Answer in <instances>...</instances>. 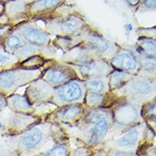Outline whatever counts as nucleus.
<instances>
[{
	"instance_id": "nucleus-22",
	"label": "nucleus",
	"mask_w": 156,
	"mask_h": 156,
	"mask_svg": "<svg viewBox=\"0 0 156 156\" xmlns=\"http://www.w3.org/2000/svg\"><path fill=\"white\" fill-rule=\"evenodd\" d=\"M141 115L146 121L155 122V100L154 98L146 101L141 106Z\"/></svg>"
},
{
	"instance_id": "nucleus-27",
	"label": "nucleus",
	"mask_w": 156,
	"mask_h": 156,
	"mask_svg": "<svg viewBox=\"0 0 156 156\" xmlns=\"http://www.w3.org/2000/svg\"><path fill=\"white\" fill-rule=\"evenodd\" d=\"M156 0H143L138 5L137 9L139 11H154Z\"/></svg>"
},
{
	"instance_id": "nucleus-21",
	"label": "nucleus",
	"mask_w": 156,
	"mask_h": 156,
	"mask_svg": "<svg viewBox=\"0 0 156 156\" xmlns=\"http://www.w3.org/2000/svg\"><path fill=\"white\" fill-rule=\"evenodd\" d=\"M107 100V96L105 94L100 93L86 92L84 97V103L89 108H99L103 106Z\"/></svg>"
},
{
	"instance_id": "nucleus-31",
	"label": "nucleus",
	"mask_w": 156,
	"mask_h": 156,
	"mask_svg": "<svg viewBox=\"0 0 156 156\" xmlns=\"http://www.w3.org/2000/svg\"><path fill=\"white\" fill-rule=\"evenodd\" d=\"M19 3H21V4H24L25 5H27V4H31V3H33V2H34L35 0H17Z\"/></svg>"
},
{
	"instance_id": "nucleus-33",
	"label": "nucleus",
	"mask_w": 156,
	"mask_h": 156,
	"mask_svg": "<svg viewBox=\"0 0 156 156\" xmlns=\"http://www.w3.org/2000/svg\"><path fill=\"white\" fill-rule=\"evenodd\" d=\"M4 131V124H3V121H2V117L0 115V132Z\"/></svg>"
},
{
	"instance_id": "nucleus-26",
	"label": "nucleus",
	"mask_w": 156,
	"mask_h": 156,
	"mask_svg": "<svg viewBox=\"0 0 156 156\" xmlns=\"http://www.w3.org/2000/svg\"><path fill=\"white\" fill-rule=\"evenodd\" d=\"M45 155H68L69 154V147L65 144L55 145L44 153Z\"/></svg>"
},
{
	"instance_id": "nucleus-10",
	"label": "nucleus",
	"mask_w": 156,
	"mask_h": 156,
	"mask_svg": "<svg viewBox=\"0 0 156 156\" xmlns=\"http://www.w3.org/2000/svg\"><path fill=\"white\" fill-rule=\"evenodd\" d=\"M42 79L51 84L52 87L56 88L68 81L79 79V77L72 65L57 64L46 69L43 74Z\"/></svg>"
},
{
	"instance_id": "nucleus-23",
	"label": "nucleus",
	"mask_w": 156,
	"mask_h": 156,
	"mask_svg": "<svg viewBox=\"0 0 156 156\" xmlns=\"http://www.w3.org/2000/svg\"><path fill=\"white\" fill-rule=\"evenodd\" d=\"M24 44H25V41L21 38L19 34H12L6 39L5 45L9 51H16Z\"/></svg>"
},
{
	"instance_id": "nucleus-15",
	"label": "nucleus",
	"mask_w": 156,
	"mask_h": 156,
	"mask_svg": "<svg viewBox=\"0 0 156 156\" xmlns=\"http://www.w3.org/2000/svg\"><path fill=\"white\" fill-rule=\"evenodd\" d=\"M62 2L63 0H35L26 5V10L30 16H44L51 14Z\"/></svg>"
},
{
	"instance_id": "nucleus-12",
	"label": "nucleus",
	"mask_w": 156,
	"mask_h": 156,
	"mask_svg": "<svg viewBox=\"0 0 156 156\" xmlns=\"http://www.w3.org/2000/svg\"><path fill=\"white\" fill-rule=\"evenodd\" d=\"M54 89L45 80L38 78L30 83L25 96L34 106L40 105L51 101Z\"/></svg>"
},
{
	"instance_id": "nucleus-4",
	"label": "nucleus",
	"mask_w": 156,
	"mask_h": 156,
	"mask_svg": "<svg viewBox=\"0 0 156 156\" xmlns=\"http://www.w3.org/2000/svg\"><path fill=\"white\" fill-rule=\"evenodd\" d=\"M119 90H123L124 98L140 107L146 101L154 99L155 96L154 82L147 78L133 77Z\"/></svg>"
},
{
	"instance_id": "nucleus-17",
	"label": "nucleus",
	"mask_w": 156,
	"mask_h": 156,
	"mask_svg": "<svg viewBox=\"0 0 156 156\" xmlns=\"http://www.w3.org/2000/svg\"><path fill=\"white\" fill-rule=\"evenodd\" d=\"M143 131V126H134L131 127L119 139L116 140L114 144L117 148H120L130 149L134 148L140 141V137Z\"/></svg>"
},
{
	"instance_id": "nucleus-8",
	"label": "nucleus",
	"mask_w": 156,
	"mask_h": 156,
	"mask_svg": "<svg viewBox=\"0 0 156 156\" xmlns=\"http://www.w3.org/2000/svg\"><path fill=\"white\" fill-rule=\"evenodd\" d=\"M111 114L113 126L122 128L134 126L140 123L142 118L141 107L126 98L114 106Z\"/></svg>"
},
{
	"instance_id": "nucleus-19",
	"label": "nucleus",
	"mask_w": 156,
	"mask_h": 156,
	"mask_svg": "<svg viewBox=\"0 0 156 156\" xmlns=\"http://www.w3.org/2000/svg\"><path fill=\"white\" fill-rule=\"evenodd\" d=\"M134 77L133 73L123 72V71H113L108 76V82L111 90H119L125 86V84Z\"/></svg>"
},
{
	"instance_id": "nucleus-16",
	"label": "nucleus",
	"mask_w": 156,
	"mask_h": 156,
	"mask_svg": "<svg viewBox=\"0 0 156 156\" xmlns=\"http://www.w3.org/2000/svg\"><path fill=\"white\" fill-rule=\"evenodd\" d=\"M38 117L33 114H21L15 113V114L9 119V126L10 131L16 133L24 132L29 127L37 122Z\"/></svg>"
},
{
	"instance_id": "nucleus-2",
	"label": "nucleus",
	"mask_w": 156,
	"mask_h": 156,
	"mask_svg": "<svg viewBox=\"0 0 156 156\" xmlns=\"http://www.w3.org/2000/svg\"><path fill=\"white\" fill-rule=\"evenodd\" d=\"M42 72L38 68H18L0 73V92L10 95L22 85L30 84L40 78Z\"/></svg>"
},
{
	"instance_id": "nucleus-28",
	"label": "nucleus",
	"mask_w": 156,
	"mask_h": 156,
	"mask_svg": "<svg viewBox=\"0 0 156 156\" xmlns=\"http://www.w3.org/2000/svg\"><path fill=\"white\" fill-rule=\"evenodd\" d=\"M7 106V99L5 98L4 93L0 92V110Z\"/></svg>"
},
{
	"instance_id": "nucleus-29",
	"label": "nucleus",
	"mask_w": 156,
	"mask_h": 156,
	"mask_svg": "<svg viewBox=\"0 0 156 156\" xmlns=\"http://www.w3.org/2000/svg\"><path fill=\"white\" fill-rule=\"evenodd\" d=\"M126 3L131 7H137L143 0H125Z\"/></svg>"
},
{
	"instance_id": "nucleus-20",
	"label": "nucleus",
	"mask_w": 156,
	"mask_h": 156,
	"mask_svg": "<svg viewBox=\"0 0 156 156\" xmlns=\"http://www.w3.org/2000/svg\"><path fill=\"white\" fill-rule=\"evenodd\" d=\"M84 84L86 92L105 94L110 90L108 82V77L84 80Z\"/></svg>"
},
{
	"instance_id": "nucleus-14",
	"label": "nucleus",
	"mask_w": 156,
	"mask_h": 156,
	"mask_svg": "<svg viewBox=\"0 0 156 156\" xmlns=\"http://www.w3.org/2000/svg\"><path fill=\"white\" fill-rule=\"evenodd\" d=\"M110 65L113 68L130 73H137L141 68L136 56L129 51L117 52L110 60Z\"/></svg>"
},
{
	"instance_id": "nucleus-9",
	"label": "nucleus",
	"mask_w": 156,
	"mask_h": 156,
	"mask_svg": "<svg viewBox=\"0 0 156 156\" xmlns=\"http://www.w3.org/2000/svg\"><path fill=\"white\" fill-rule=\"evenodd\" d=\"M79 79L87 80L97 78H107L114 71L113 67L104 59L90 60L79 65H73Z\"/></svg>"
},
{
	"instance_id": "nucleus-11",
	"label": "nucleus",
	"mask_w": 156,
	"mask_h": 156,
	"mask_svg": "<svg viewBox=\"0 0 156 156\" xmlns=\"http://www.w3.org/2000/svg\"><path fill=\"white\" fill-rule=\"evenodd\" d=\"M84 103L59 106L51 115L52 121L65 125H78L85 113Z\"/></svg>"
},
{
	"instance_id": "nucleus-24",
	"label": "nucleus",
	"mask_w": 156,
	"mask_h": 156,
	"mask_svg": "<svg viewBox=\"0 0 156 156\" xmlns=\"http://www.w3.org/2000/svg\"><path fill=\"white\" fill-rule=\"evenodd\" d=\"M139 47L142 50L140 53L155 57V41L149 38H144L139 42Z\"/></svg>"
},
{
	"instance_id": "nucleus-34",
	"label": "nucleus",
	"mask_w": 156,
	"mask_h": 156,
	"mask_svg": "<svg viewBox=\"0 0 156 156\" xmlns=\"http://www.w3.org/2000/svg\"><path fill=\"white\" fill-rule=\"evenodd\" d=\"M4 4H3V3H0V15L4 12Z\"/></svg>"
},
{
	"instance_id": "nucleus-5",
	"label": "nucleus",
	"mask_w": 156,
	"mask_h": 156,
	"mask_svg": "<svg viewBox=\"0 0 156 156\" xmlns=\"http://www.w3.org/2000/svg\"><path fill=\"white\" fill-rule=\"evenodd\" d=\"M86 90L80 79L68 81L54 89L51 101L57 107L73 103H84Z\"/></svg>"
},
{
	"instance_id": "nucleus-13",
	"label": "nucleus",
	"mask_w": 156,
	"mask_h": 156,
	"mask_svg": "<svg viewBox=\"0 0 156 156\" xmlns=\"http://www.w3.org/2000/svg\"><path fill=\"white\" fill-rule=\"evenodd\" d=\"M18 34L27 44L38 48H44L51 44L49 33L34 24L21 25L18 28Z\"/></svg>"
},
{
	"instance_id": "nucleus-6",
	"label": "nucleus",
	"mask_w": 156,
	"mask_h": 156,
	"mask_svg": "<svg viewBox=\"0 0 156 156\" xmlns=\"http://www.w3.org/2000/svg\"><path fill=\"white\" fill-rule=\"evenodd\" d=\"M85 27L86 23L82 17L77 14H69L51 19L46 23V32L69 38L80 34Z\"/></svg>"
},
{
	"instance_id": "nucleus-18",
	"label": "nucleus",
	"mask_w": 156,
	"mask_h": 156,
	"mask_svg": "<svg viewBox=\"0 0 156 156\" xmlns=\"http://www.w3.org/2000/svg\"><path fill=\"white\" fill-rule=\"evenodd\" d=\"M7 105L14 113L33 114L34 106L28 101L26 96L11 95L7 99Z\"/></svg>"
},
{
	"instance_id": "nucleus-3",
	"label": "nucleus",
	"mask_w": 156,
	"mask_h": 156,
	"mask_svg": "<svg viewBox=\"0 0 156 156\" xmlns=\"http://www.w3.org/2000/svg\"><path fill=\"white\" fill-rule=\"evenodd\" d=\"M53 127L51 123L33 125L22 132L19 140V148L22 152L32 153L37 151L51 139Z\"/></svg>"
},
{
	"instance_id": "nucleus-32",
	"label": "nucleus",
	"mask_w": 156,
	"mask_h": 156,
	"mask_svg": "<svg viewBox=\"0 0 156 156\" xmlns=\"http://www.w3.org/2000/svg\"><path fill=\"white\" fill-rule=\"evenodd\" d=\"M9 60V57H8V56H4V55H0V63L5 62H7Z\"/></svg>"
},
{
	"instance_id": "nucleus-30",
	"label": "nucleus",
	"mask_w": 156,
	"mask_h": 156,
	"mask_svg": "<svg viewBox=\"0 0 156 156\" xmlns=\"http://www.w3.org/2000/svg\"><path fill=\"white\" fill-rule=\"evenodd\" d=\"M114 155H131L133 153H127V152H123V151H114L112 153Z\"/></svg>"
},
{
	"instance_id": "nucleus-25",
	"label": "nucleus",
	"mask_w": 156,
	"mask_h": 156,
	"mask_svg": "<svg viewBox=\"0 0 156 156\" xmlns=\"http://www.w3.org/2000/svg\"><path fill=\"white\" fill-rule=\"evenodd\" d=\"M38 50H39V48L38 47L31 45L28 44H24L19 50L16 51V55L22 59H27L35 55L38 51Z\"/></svg>"
},
{
	"instance_id": "nucleus-7",
	"label": "nucleus",
	"mask_w": 156,
	"mask_h": 156,
	"mask_svg": "<svg viewBox=\"0 0 156 156\" xmlns=\"http://www.w3.org/2000/svg\"><path fill=\"white\" fill-rule=\"evenodd\" d=\"M79 35L82 40L81 44L90 50L100 59H111L118 52V47L114 44L109 42L97 31L90 27H85Z\"/></svg>"
},
{
	"instance_id": "nucleus-1",
	"label": "nucleus",
	"mask_w": 156,
	"mask_h": 156,
	"mask_svg": "<svg viewBox=\"0 0 156 156\" xmlns=\"http://www.w3.org/2000/svg\"><path fill=\"white\" fill-rule=\"evenodd\" d=\"M78 126L82 139L89 145H97L102 142L113 127L111 111L101 108H90L84 113Z\"/></svg>"
}]
</instances>
